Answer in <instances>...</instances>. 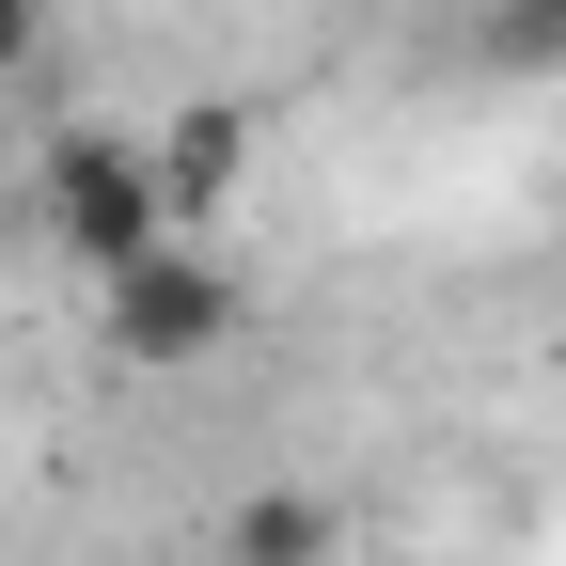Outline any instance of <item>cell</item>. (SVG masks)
<instances>
[{"label":"cell","mask_w":566,"mask_h":566,"mask_svg":"<svg viewBox=\"0 0 566 566\" xmlns=\"http://www.w3.org/2000/svg\"><path fill=\"white\" fill-rule=\"evenodd\" d=\"M32 221H48V252L63 268H142L174 237V174H158V142H126V126H63L48 158H32Z\"/></svg>","instance_id":"obj_1"},{"label":"cell","mask_w":566,"mask_h":566,"mask_svg":"<svg viewBox=\"0 0 566 566\" xmlns=\"http://www.w3.org/2000/svg\"><path fill=\"white\" fill-rule=\"evenodd\" d=\"M95 331H111V363L189 378V363H221V346H237V268H221V252H189V237H158L142 268L95 283Z\"/></svg>","instance_id":"obj_2"},{"label":"cell","mask_w":566,"mask_h":566,"mask_svg":"<svg viewBox=\"0 0 566 566\" xmlns=\"http://www.w3.org/2000/svg\"><path fill=\"white\" fill-rule=\"evenodd\" d=\"M346 535H331V504L315 488H252V504L221 520V566H331Z\"/></svg>","instance_id":"obj_3"},{"label":"cell","mask_w":566,"mask_h":566,"mask_svg":"<svg viewBox=\"0 0 566 566\" xmlns=\"http://www.w3.org/2000/svg\"><path fill=\"white\" fill-rule=\"evenodd\" d=\"M237 158H252V111H189V126H158V174H174V221H189V205H221V189H237Z\"/></svg>","instance_id":"obj_4"},{"label":"cell","mask_w":566,"mask_h":566,"mask_svg":"<svg viewBox=\"0 0 566 566\" xmlns=\"http://www.w3.org/2000/svg\"><path fill=\"white\" fill-rule=\"evenodd\" d=\"M32 32H48V0H0V80L32 63Z\"/></svg>","instance_id":"obj_5"},{"label":"cell","mask_w":566,"mask_h":566,"mask_svg":"<svg viewBox=\"0 0 566 566\" xmlns=\"http://www.w3.org/2000/svg\"><path fill=\"white\" fill-rule=\"evenodd\" d=\"M331 566H346V551H331Z\"/></svg>","instance_id":"obj_6"}]
</instances>
